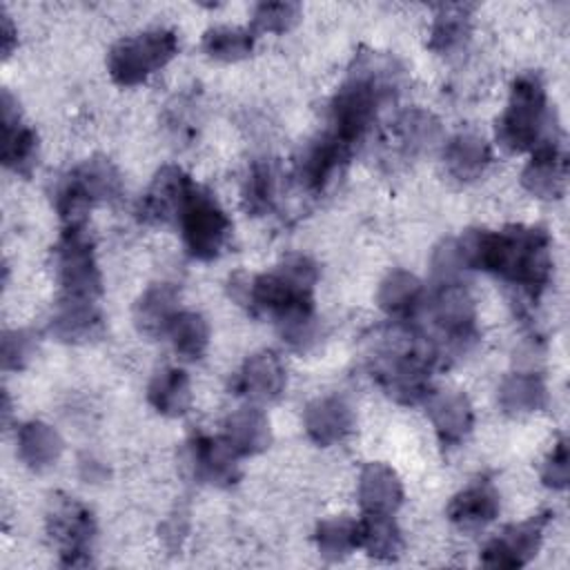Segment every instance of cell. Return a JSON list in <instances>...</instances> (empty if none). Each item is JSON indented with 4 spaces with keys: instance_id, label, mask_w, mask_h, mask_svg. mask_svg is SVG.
Here are the masks:
<instances>
[{
    "instance_id": "1",
    "label": "cell",
    "mask_w": 570,
    "mask_h": 570,
    "mask_svg": "<svg viewBox=\"0 0 570 570\" xmlns=\"http://www.w3.org/2000/svg\"><path fill=\"white\" fill-rule=\"evenodd\" d=\"M456 240L468 269H485L532 296L550 281V236L541 227L510 225L501 232L468 229Z\"/></svg>"
},
{
    "instance_id": "2",
    "label": "cell",
    "mask_w": 570,
    "mask_h": 570,
    "mask_svg": "<svg viewBox=\"0 0 570 570\" xmlns=\"http://www.w3.org/2000/svg\"><path fill=\"white\" fill-rule=\"evenodd\" d=\"M316 281V263L303 254H289L269 274H234L229 278V296L249 312H267L278 321L298 309H314L312 292Z\"/></svg>"
},
{
    "instance_id": "3",
    "label": "cell",
    "mask_w": 570,
    "mask_h": 570,
    "mask_svg": "<svg viewBox=\"0 0 570 570\" xmlns=\"http://www.w3.org/2000/svg\"><path fill=\"white\" fill-rule=\"evenodd\" d=\"M550 120L546 87L537 73L525 71L512 82L508 107L497 122V140L514 154L537 149L543 142L559 140V129Z\"/></svg>"
},
{
    "instance_id": "4",
    "label": "cell",
    "mask_w": 570,
    "mask_h": 570,
    "mask_svg": "<svg viewBox=\"0 0 570 570\" xmlns=\"http://www.w3.org/2000/svg\"><path fill=\"white\" fill-rule=\"evenodd\" d=\"M120 189L122 180L116 165L105 156H91L58 183L53 203L65 227H78L85 225L94 205L116 200Z\"/></svg>"
},
{
    "instance_id": "5",
    "label": "cell",
    "mask_w": 570,
    "mask_h": 570,
    "mask_svg": "<svg viewBox=\"0 0 570 570\" xmlns=\"http://www.w3.org/2000/svg\"><path fill=\"white\" fill-rule=\"evenodd\" d=\"M436 356L423 336L385 350L374 367L379 385L399 403L414 405L430 396V372Z\"/></svg>"
},
{
    "instance_id": "6",
    "label": "cell",
    "mask_w": 570,
    "mask_h": 570,
    "mask_svg": "<svg viewBox=\"0 0 570 570\" xmlns=\"http://www.w3.org/2000/svg\"><path fill=\"white\" fill-rule=\"evenodd\" d=\"M176 51L178 38L171 29H149L116 42L107 53V71L116 85L134 87L163 69Z\"/></svg>"
},
{
    "instance_id": "7",
    "label": "cell",
    "mask_w": 570,
    "mask_h": 570,
    "mask_svg": "<svg viewBox=\"0 0 570 570\" xmlns=\"http://www.w3.org/2000/svg\"><path fill=\"white\" fill-rule=\"evenodd\" d=\"M56 276L62 298L96 301L102 292V278L94 254V243L85 225L65 227L53 247Z\"/></svg>"
},
{
    "instance_id": "8",
    "label": "cell",
    "mask_w": 570,
    "mask_h": 570,
    "mask_svg": "<svg viewBox=\"0 0 570 570\" xmlns=\"http://www.w3.org/2000/svg\"><path fill=\"white\" fill-rule=\"evenodd\" d=\"M185 247L198 261L216 258L232 232V223L218 200L203 187L191 185L178 216Z\"/></svg>"
},
{
    "instance_id": "9",
    "label": "cell",
    "mask_w": 570,
    "mask_h": 570,
    "mask_svg": "<svg viewBox=\"0 0 570 570\" xmlns=\"http://www.w3.org/2000/svg\"><path fill=\"white\" fill-rule=\"evenodd\" d=\"M47 534L65 566H87L96 537L94 514L69 497H53L47 512Z\"/></svg>"
},
{
    "instance_id": "10",
    "label": "cell",
    "mask_w": 570,
    "mask_h": 570,
    "mask_svg": "<svg viewBox=\"0 0 570 570\" xmlns=\"http://www.w3.org/2000/svg\"><path fill=\"white\" fill-rule=\"evenodd\" d=\"M550 521V514H534L521 523H510L501 530L499 537L485 543L481 550V563L490 568H521L539 550L543 530Z\"/></svg>"
},
{
    "instance_id": "11",
    "label": "cell",
    "mask_w": 570,
    "mask_h": 570,
    "mask_svg": "<svg viewBox=\"0 0 570 570\" xmlns=\"http://www.w3.org/2000/svg\"><path fill=\"white\" fill-rule=\"evenodd\" d=\"M187 465L200 483L216 488L234 485L240 479L238 454L225 436L196 434L187 443Z\"/></svg>"
},
{
    "instance_id": "12",
    "label": "cell",
    "mask_w": 570,
    "mask_h": 570,
    "mask_svg": "<svg viewBox=\"0 0 570 570\" xmlns=\"http://www.w3.org/2000/svg\"><path fill=\"white\" fill-rule=\"evenodd\" d=\"M191 185H194L191 178L180 167L176 165L160 167L138 205L140 220L156 223V225L178 220Z\"/></svg>"
},
{
    "instance_id": "13",
    "label": "cell",
    "mask_w": 570,
    "mask_h": 570,
    "mask_svg": "<svg viewBox=\"0 0 570 570\" xmlns=\"http://www.w3.org/2000/svg\"><path fill=\"white\" fill-rule=\"evenodd\" d=\"M38 160V136L22 122L18 102L2 91V163L7 169L29 176Z\"/></svg>"
},
{
    "instance_id": "14",
    "label": "cell",
    "mask_w": 570,
    "mask_h": 570,
    "mask_svg": "<svg viewBox=\"0 0 570 570\" xmlns=\"http://www.w3.org/2000/svg\"><path fill=\"white\" fill-rule=\"evenodd\" d=\"M350 156H352L350 145L336 138L332 131L321 134L303 149L298 158L296 174L301 185L312 191L323 189L332 180V176L338 171V167L347 163Z\"/></svg>"
},
{
    "instance_id": "15",
    "label": "cell",
    "mask_w": 570,
    "mask_h": 570,
    "mask_svg": "<svg viewBox=\"0 0 570 570\" xmlns=\"http://www.w3.org/2000/svg\"><path fill=\"white\" fill-rule=\"evenodd\" d=\"M285 387V367L272 350L252 354L238 370L232 390L249 401L265 403L281 396Z\"/></svg>"
},
{
    "instance_id": "16",
    "label": "cell",
    "mask_w": 570,
    "mask_h": 570,
    "mask_svg": "<svg viewBox=\"0 0 570 570\" xmlns=\"http://www.w3.org/2000/svg\"><path fill=\"white\" fill-rule=\"evenodd\" d=\"M566 158L559 151V140L543 142L521 171V185L537 198L554 200L566 191Z\"/></svg>"
},
{
    "instance_id": "17",
    "label": "cell",
    "mask_w": 570,
    "mask_h": 570,
    "mask_svg": "<svg viewBox=\"0 0 570 570\" xmlns=\"http://www.w3.org/2000/svg\"><path fill=\"white\" fill-rule=\"evenodd\" d=\"M428 414L443 445H459L474 425V412L463 392L445 390L428 396Z\"/></svg>"
},
{
    "instance_id": "18",
    "label": "cell",
    "mask_w": 570,
    "mask_h": 570,
    "mask_svg": "<svg viewBox=\"0 0 570 570\" xmlns=\"http://www.w3.org/2000/svg\"><path fill=\"white\" fill-rule=\"evenodd\" d=\"M303 425H305L307 436L316 445L327 448V445L343 441L350 434V430L354 425V414H352V407L343 399L323 396V399L312 401L305 407Z\"/></svg>"
},
{
    "instance_id": "19",
    "label": "cell",
    "mask_w": 570,
    "mask_h": 570,
    "mask_svg": "<svg viewBox=\"0 0 570 570\" xmlns=\"http://www.w3.org/2000/svg\"><path fill=\"white\" fill-rule=\"evenodd\" d=\"M102 316L96 301L62 298L56 307L49 332L62 343H89L102 334Z\"/></svg>"
},
{
    "instance_id": "20",
    "label": "cell",
    "mask_w": 570,
    "mask_h": 570,
    "mask_svg": "<svg viewBox=\"0 0 570 570\" xmlns=\"http://www.w3.org/2000/svg\"><path fill=\"white\" fill-rule=\"evenodd\" d=\"M499 508L501 501L494 485L488 481H476L450 499L445 514L454 525L463 530H476L494 521Z\"/></svg>"
},
{
    "instance_id": "21",
    "label": "cell",
    "mask_w": 570,
    "mask_h": 570,
    "mask_svg": "<svg viewBox=\"0 0 570 570\" xmlns=\"http://www.w3.org/2000/svg\"><path fill=\"white\" fill-rule=\"evenodd\" d=\"M403 501V485L385 463H367L358 476V503L365 514H392Z\"/></svg>"
},
{
    "instance_id": "22",
    "label": "cell",
    "mask_w": 570,
    "mask_h": 570,
    "mask_svg": "<svg viewBox=\"0 0 570 570\" xmlns=\"http://www.w3.org/2000/svg\"><path fill=\"white\" fill-rule=\"evenodd\" d=\"M178 292L169 283L149 285L134 305V325L145 336H163L169 332L178 314Z\"/></svg>"
},
{
    "instance_id": "23",
    "label": "cell",
    "mask_w": 570,
    "mask_h": 570,
    "mask_svg": "<svg viewBox=\"0 0 570 570\" xmlns=\"http://www.w3.org/2000/svg\"><path fill=\"white\" fill-rule=\"evenodd\" d=\"M443 158H445L448 171L456 180L470 183V180L481 178V174L488 169V165L492 160V151H490V145L481 136L463 131L448 140V145L443 149Z\"/></svg>"
},
{
    "instance_id": "24",
    "label": "cell",
    "mask_w": 570,
    "mask_h": 570,
    "mask_svg": "<svg viewBox=\"0 0 570 570\" xmlns=\"http://www.w3.org/2000/svg\"><path fill=\"white\" fill-rule=\"evenodd\" d=\"M147 401L163 416H183L191 407V383L185 370L163 367L147 385Z\"/></svg>"
},
{
    "instance_id": "25",
    "label": "cell",
    "mask_w": 570,
    "mask_h": 570,
    "mask_svg": "<svg viewBox=\"0 0 570 570\" xmlns=\"http://www.w3.org/2000/svg\"><path fill=\"white\" fill-rule=\"evenodd\" d=\"M18 456L31 470H45L62 454V439L56 428L45 421H27L18 428Z\"/></svg>"
},
{
    "instance_id": "26",
    "label": "cell",
    "mask_w": 570,
    "mask_h": 570,
    "mask_svg": "<svg viewBox=\"0 0 570 570\" xmlns=\"http://www.w3.org/2000/svg\"><path fill=\"white\" fill-rule=\"evenodd\" d=\"M238 456H252L263 452L272 441L267 416L258 407H240L225 421V434Z\"/></svg>"
},
{
    "instance_id": "27",
    "label": "cell",
    "mask_w": 570,
    "mask_h": 570,
    "mask_svg": "<svg viewBox=\"0 0 570 570\" xmlns=\"http://www.w3.org/2000/svg\"><path fill=\"white\" fill-rule=\"evenodd\" d=\"M470 31H472L470 4H441L430 27L428 47L436 53H452L468 42Z\"/></svg>"
},
{
    "instance_id": "28",
    "label": "cell",
    "mask_w": 570,
    "mask_h": 570,
    "mask_svg": "<svg viewBox=\"0 0 570 570\" xmlns=\"http://www.w3.org/2000/svg\"><path fill=\"white\" fill-rule=\"evenodd\" d=\"M376 303L390 316H414L423 303V285L414 274L394 269L381 281Z\"/></svg>"
},
{
    "instance_id": "29",
    "label": "cell",
    "mask_w": 570,
    "mask_h": 570,
    "mask_svg": "<svg viewBox=\"0 0 570 570\" xmlns=\"http://www.w3.org/2000/svg\"><path fill=\"white\" fill-rule=\"evenodd\" d=\"M548 401L541 376L532 372H514L499 385V405L510 416H525L541 410Z\"/></svg>"
},
{
    "instance_id": "30",
    "label": "cell",
    "mask_w": 570,
    "mask_h": 570,
    "mask_svg": "<svg viewBox=\"0 0 570 570\" xmlns=\"http://www.w3.org/2000/svg\"><path fill=\"white\" fill-rule=\"evenodd\" d=\"M356 530L358 546L365 548L374 559L392 561L403 550V534L392 514H365L361 521H356Z\"/></svg>"
},
{
    "instance_id": "31",
    "label": "cell",
    "mask_w": 570,
    "mask_h": 570,
    "mask_svg": "<svg viewBox=\"0 0 570 570\" xmlns=\"http://www.w3.org/2000/svg\"><path fill=\"white\" fill-rule=\"evenodd\" d=\"M356 532H358L356 521L352 517L341 514V517L323 519L314 532L321 557L327 561H338L347 557L358 546Z\"/></svg>"
},
{
    "instance_id": "32",
    "label": "cell",
    "mask_w": 570,
    "mask_h": 570,
    "mask_svg": "<svg viewBox=\"0 0 570 570\" xmlns=\"http://www.w3.org/2000/svg\"><path fill=\"white\" fill-rule=\"evenodd\" d=\"M394 131L407 151H425L441 138V122L425 109H407L394 122Z\"/></svg>"
},
{
    "instance_id": "33",
    "label": "cell",
    "mask_w": 570,
    "mask_h": 570,
    "mask_svg": "<svg viewBox=\"0 0 570 570\" xmlns=\"http://www.w3.org/2000/svg\"><path fill=\"white\" fill-rule=\"evenodd\" d=\"M174 350L189 361H196L205 354L209 345V325L198 312H178L169 332Z\"/></svg>"
},
{
    "instance_id": "34",
    "label": "cell",
    "mask_w": 570,
    "mask_h": 570,
    "mask_svg": "<svg viewBox=\"0 0 570 570\" xmlns=\"http://www.w3.org/2000/svg\"><path fill=\"white\" fill-rule=\"evenodd\" d=\"M276 200V171L269 160H256L249 167L243 187V207L252 216H263L272 212Z\"/></svg>"
},
{
    "instance_id": "35",
    "label": "cell",
    "mask_w": 570,
    "mask_h": 570,
    "mask_svg": "<svg viewBox=\"0 0 570 570\" xmlns=\"http://www.w3.org/2000/svg\"><path fill=\"white\" fill-rule=\"evenodd\" d=\"M203 49L209 58L234 62L247 58L254 49V36L240 27H214L203 36Z\"/></svg>"
},
{
    "instance_id": "36",
    "label": "cell",
    "mask_w": 570,
    "mask_h": 570,
    "mask_svg": "<svg viewBox=\"0 0 570 570\" xmlns=\"http://www.w3.org/2000/svg\"><path fill=\"white\" fill-rule=\"evenodd\" d=\"M430 269H432L434 285L461 283V276L468 269V265H465V258L461 254L456 238H443L434 247L432 258H430Z\"/></svg>"
},
{
    "instance_id": "37",
    "label": "cell",
    "mask_w": 570,
    "mask_h": 570,
    "mask_svg": "<svg viewBox=\"0 0 570 570\" xmlns=\"http://www.w3.org/2000/svg\"><path fill=\"white\" fill-rule=\"evenodd\" d=\"M301 18V7L296 2H261L254 9L252 27L267 33H285Z\"/></svg>"
},
{
    "instance_id": "38",
    "label": "cell",
    "mask_w": 570,
    "mask_h": 570,
    "mask_svg": "<svg viewBox=\"0 0 570 570\" xmlns=\"http://www.w3.org/2000/svg\"><path fill=\"white\" fill-rule=\"evenodd\" d=\"M36 336L27 330H9L2 334V367L22 370L36 354Z\"/></svg>"
},
{
    "instance_id": "39",
    "label": "cell",
    "mask_w": 570,
    "mask_h": 570,
    "mask_svg": "<svg viewBox=\"0 0 570 570\" xmlns=\"http://www.w3.org/2000/svg\"><path fill=\"white\" fill-rule=\"evenodd\" d=\"M541 481L543 485L552 490H566L570 481V454H568V441L561 436L550 454L543 461L541 468Z\"/></svg>"
},
{
    "instance_id": "40",
    "label": "cell",
    "mask_w": 570,
    "mask_h": 570,
    "mask_svg": "<svg viewBox=\"0 0 570 570\" xmlns=\"http://www.w3.org/2000/svg\"><path fill=\"white\" fill-rule=\"evenodd\" d=\"M13 47H16V27H13V22L9 20V16L2 13V56H4V58L11 56Z\"/></svg>"
}]
</instances>
